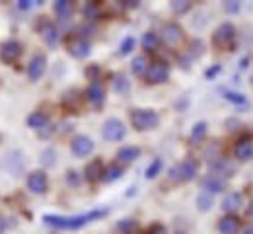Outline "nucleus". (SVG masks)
Masks as SVG:
<instances>
[{"mask_svg":"<svg viewBox=\"0 0 253 234\" xmlns=\"http://www.w3.org/2000/svg\"><path fill=\"white\" fill-rule=\"evenodd\" d=\"M205 135H207V123L201 121V123H197V125L193 127V131H191V140H193V142H201V140L205 139Z\"/></svg>","mask_w":253,"mask_h":234,"instance_id":"nucleus-28","label":"nucleus"},{"mask_svg":"<svg viewBox=\"0 0 253 234\" xmlns=\"http://www.w3.org/2000/svg\"><path fill=\"white\" fill-rule=\"evenodd\" d=\"M66 180H68V184H72V186H78V184H80V176H78V172H68Z\"/></svg>","mask_w":253,"mask_h":234,"instance_id":"nucleus-37","label":"nucleus"},{"mask_svg":"<svg viewBox=\"0 0 253 234\" xmlns=\"http://www.w3.org/2000/svg\"><path fill=\"white\" fill-rule=\"evenodd\" d=\"M248 213H250V217L253 219V201L250 203V207H248Z\"/></svg>","mask_w":253,"mask_h":234,"instance_id":"nucleus-45","label":"nucleus"},{"mask_svg":"<svg viewBox=\"0 0 253 234\" xmlns=\"http://www.w3.org/2000/svg\"><path fill=\"white\" fill-rule=\"evenodd\" d=\"M150 234H166V229H164L162 225H154V227L150 229Z\"/></svg>","mask_w":253,"mask_h":234,"instance_id":"nucleus-41","label":"nucleus"},{"mask_svg":"<svg viewBox=\"0 0 253 234\" xmlns=\"http://www.w3.org/2000/svg\"><path fill=\"white\" fill-rule=\"evenodd\" d=\"M218 70H220V67H214V68H211V70H209V72H207V76H209V78H211V76H214V74H216V72H218Z\"/></svg>","mask_w":253,"mask_h":234,"instance_id":"nucleus-44","label":"nucleus"},{"mask_svg":"<svg viewBox=\"0 0 253 234\" xmlns=\"http://www.w3.org/2000/svg\"><path fill=\"white\" fill-rule=\"evenodd\" d=\"M88 76H94V80H95V74H97V67H92V68H88V72H86Z\"/></svg>","mask_w":253,"mask_h":234,"instance_id":"nucleus-43","label":"nucleus"},{"mask_svg":"<svg viewBox=\"0 0 253 234\" xmlns=\"http://www.w3.org/2000/svg\"><path fill=\"white\" fill-rule=\"evenodd\" d=\"M45 68H47V59H45V55H35L32 61H30V65H28V76H30L32 80H39V78L43 76Z\"/></svg>","mask_w":253,"mask_h":234,"instance_id":"nucleus-11","label":"nucleus"},{"mask_svg":"<svg viewBox=\"0 0 253 234\" xmlns=\"http://www.w3.org/2000/svg\"><path fill=\"white\" fill-rule=\"evenodd\" d=\"M234 154H236V158L242 160V162H246V160L253 158V142L248 139V137H246V139H240V140L236 142Z\"/></svg>","mask_w":253,"mask_h":234,"instance_id":"nucleus-12","label":"nucleus"},{"mask_svg":"<svg viewBox=\"0 0 253 234\" xmlns=\"http://www.w3.org/2000/svg\"><path fill=\"white\" fill-rule=\"evenodd\" d=\"M35 4H37L35 0H20V2H18V8H20V10H30Z\"/></svg>","mask_w":253,"mask_h":234,"instance_id":"nucleus-39","label":"nucleus"},{"mask_svg":"<svg viewBox=\"0 0 253 234\" xmlns=\"http://www.w3.org/2000/svg\"><path fill=\"white\" fill-rule=\"evenodd\" d=\"M171 8L175 14H185L191 8V2L189 0H175V2H171Z\"/></svg>","mask_w":253,"mask_h":234,"instance_id":"nucleus-31","label":"nucleus"},{"mask_svg":"<svg viewBox=\"0 0 253 234\" xmlns=\"http://www.w3.org/2000/svg\"><path fill=\"white\" fill-rule=\"evenodd\" d=\"M70 148H72V152H74L76 156L84 158V156L92 154V150H94V140H92L90 137H86V135H78V137L72 139Z\"/></svg>","mask_w":253,"mask_h":234,"instance_id":"nucleus-6","label":"nucleus"},{"mask_svg":"<svg viewBox=\"0 0 253 234\" xmlns=\"http://www.w3.org/2000/svg\"><path fill=\"white\" fill-rule=\"evenodd\" d=\"M123 176V168L117 166V164H111V166L103 168V180L105 182H115Z\"/></svg>","mask_w":253,"mask_h":234,"instance_id":"nucleus-24","label":"nucleus"},{"mask_svg":"<svg viewBox=\"0 0 253 234\" xmlns=\"http://www.w3.org/2000/svg\"><path fill=\"white\" fill-rule=\"evenodd\" d=\"M177 234H183V233H177Z\"/></svg>","mask_w":253,"mask_h":234,"instance_id":"nucleus-48","label":"nucleus"},{"mask_svg":"<svg viewBox=\"0 0 253 234\" xmlns=\"http://www.w3.org/2000/svg\"><path fill=\"white\" fill-rule=\"evenodd\" d=\"M197 205H199V209H201V211H209V209L212 207V195L203 191V193L197 197Z\"/></svg>","mask_w":253,"mask_h":234,"instance_id":"nucleus-30","label":"nucleus"},{"mask_svg":"<svg viewBox=\"0 0 253 234\" xmlns=\"http://www.w3.org/2000/svg\"><path fill=\"white\" fill-rule=\"evenodd\" d=\"M43 39H45V43H47V45L55 47V45H57V41H59V30H57L55 26L47 24V26L43 28Z\"/></svg>","mask_w":253,"mask_h":234,"instance_id":"nucleus-22","label":"nucleus"},{"mask_svg":"<svg viewBox=\"0 0 253 234\" xmlns=\"http://www.w3.org/2000/svg\"><path fill=\"white\" fill-rule=\"evenodd\" d=\"M119 231H123V233H128V231H132L134 229V223L132 221H123V223H119V227H117Z\"/></svg>","mask_w":253,"mask_h":234,"instance_id":"nucleus-38","label":"nucleus"},{"mask_svg":"<svg viewBox=\"0 0 253 234\" xmlns=\"http://www.w3.org/2000/svg\"><path fill=\"white\" fill-rule=\"evenodd\" d=\"M86 96H88V101H90V103L101 105L103 100H105V90H103V86H101L99 82H94V84H90V88L86 90Z\"/></svg>","mask_w":253,"mask_h":234,"instance_id":"nucleus-16","label":"nucleus"},{"mask_svg":"<svg viewBox=\"0 0 253 234\" xmlns=\"http://www.w3.org/2000/svg\"><path fill=\"white\" fill-rule=\"evenodd\" d=\"M55 14H57L61 20H66V18L72 14V2H68V0H59V2H55Z\"/></svg>","mask_w":253,"mask_h":234,"instance_id":"nucleus-23","label":"nucleus"},{"mask_svg":"<svg viewBox=\"0 0 253 234\" xmlns=\"http://www.w3.org/2000/svg\"><path fill=\"white\" fill-rule=\"evenodd\" d=\"M242 207V195L240 193H228L222 201V209L226 213H236Z\"/></svg>","mask_w":253,"mask_h":234,"instance_id":"nucleus-19","label":"nucleus"},{"mask_svg":"<svg viewBox=\"0 0 253 234\" xmlns=\"http://www.w3.org/2000/svg\"><path fill=\"white\" fill-rule=\"evenodd\" d=\"M68 53L76 59H84L90 55V43L86 39H74L68 43Z\"/></svg>","mask_w":253,"mask_h":234,"instance_id":"nucleus-13","label":"nucleus"},{"mask_svg":"<svg viewBox=\"0 0 253 234\" xmlns=\"http://www.w3.org/2000/svg\"><path fill=\"white\" fill-rule=\"evenodd\" d=\"M226 100L234 101V103H238V105H244V103H246V98H244L242 94H238V92H226Z\"/></svg>","mask_w":253,"mask_h":234,"instance_id":"nucleus-34","label":"nucleus"},{"mask_svg":"<svg viewBox=\"0 0 253 234\" xmlns=\"http://www.w3.org/2000/svg\"><path fill=\"white\" fill-rule=\"evenodd\" d=\"M240 229V219L236 215H226L218 223V231L220 234H236Z\"/></svg>","mask_w":253,"mask_h":234,"instance_id":"nucleus-15","label":"nucleus"},{"mask_svg":"<svg viewBox=\"0 0 253 234\" xmlns=\"http://www.w3.org/2000/svg\"><path fill=\"white\" fill-rule=\"evenodd\" d=\"M2 231H4V223L0 221V234H2Z\"/></svg>","mask_w":253,"mask_h":234,"instance_id":"nucleus-47","label":"nucleus"},{"mask_svg":"<svg viewBox=\"0 0 253 234\" xmlns=\"http://www.w3.org/2000/svg\"><path fill=\"white\" fill-rule=\"evenodd\" d=\"M162 34H164V41H166V43L175 45V43H179V41H181V37H183V30H181L177 24H166V26H164V30H162Z\"/></svg>","mask_w":253,"mask_h":234,"instance_id":"nucleus-14","label":"nucleus"},{"mask_svg":"<svg viewBox=\"0 0 253 234\" xmlns=\"http://www.w3.org/2000/svg\"><path fill=\"white\" fill-rule=\"evenodd\" d=\"M28 187L33 193H45L49 187V180H47L45 172H32L28 176Z\"/></svg>","mask_w":253,"mask_h":234,"instance_id":"nucleus-10","label":"nucleus"},{"mask_svg":"<svg viewBox=\"0 0 253 234\" xmlns=\"http://www.w3.org/2000/svg\"><path fill=\"white\" fill-rule=\"evenodd\" d=\"M160 170H162V160H160V158H156V160H154L150 166L146 168V178H148V180L156 178V176L160 174Z\"/></svg>","mask_w":253,"mask_h":234,"instance_id":"nucleus-32","label":"nucleus"},{"mask_svg":"<svg viewBox=\"0 0 253 234\" xmlns=\"http://www.w3.org/2000/svg\"><path fill=\"white\" fill-rule=\"evenodd\" d=\"M113 90H115L117 94H128L130 82L126 80L125 76H115V78H113Z\"/></svg>","mask_w":253,"mask_h":234,"instance_id":"nucleus-27","label":"nucleus"},{"mask_svg":"<svg viewBox=\"0 0 253 234\" xmlns=\"http://www.w3.org/2000/svg\"><path fill=\"white\" fill-rule=\"evenodd\" d=\"M242 234H253V229H246V231H244Z\"/></svg>","mask_w":253,"mask_h":234,"instance_id":"nucleus-46","label":"nucleus"},{"mask_svg":"<svg viewBox=\"0 0 253 234\" xmlns=\"http://www.w3.org/2000/svg\"><path fill=\"white\" fill-rule=\"evenodd\" d=\"M168 76H169V68H168V65H164L160 61L152 63L150 67L146 68V80L150 84H162V82L168 80Z\"/></svg>","mask_w":253,"mask_h":234,"instance_id":"nucleus-7","label":"nucleus"},{"mask_svg":"<svg viewBox=\"0 0 253 234\" xmlns=\"http://www.w3.org/2000/svg\"><path fill=\"white\" fill-rule=\"evenodd\" d=\"M197 162L193 160V158H185L179 166H175L171 170V174H173V178L175 180H181V182H191V180H195V176H197Z\"/></svg>","mask_w":253,"mask_h":234,"instance_id":"nucleus-5","label":"nucleus"},{"mask_svg":"<svg viewBox=\"0 0 253 234\" xmlns=\"http://www.w3.org/2000/svg\"><path fill=\"white\" fill-rule=\"evenodd\" d=\"M49 123V117L45 115V113H41V111H35L32 113L30 117H28V125L32 127V129H41V127H45Z\"/></svg>","mask_w":253,"mask_h":234,"instance_id":"nucleus-21","label":"nucleus"},{"mask_svg":"<svg viewBox=\"0 0 253 234\" xmlns=\"http://www.w3.org/2000/svg\"><path fill=\"white\" fill-rule=\"evenodd\" d=\"M130 123L136 131H148V129L158 127L160 117L158 113L152 111V109H134L130 113Z\"/></svg>","mask_w":253,"mask_h":234,"instance_id":"nucleus-2","label":"nucleus"},{"mask_svg":"<svg viewBox=\"0 0 253 234\" xmlns=\"http://www.w3.org/2000/svg\"><path fill=\"white\" fill-rule=\"evenodd\" d=\"M107 211L105 209H99V211H90L86 215H76V217H61V215H45L43 221L49 225V227H55V229H61V231H76V229H82L84 225H88L90 221H95L99 217H103Z\"/></svg>","mask_w":253,"mask_h":234,"instance_id":"nucleus-1","label":"nucleus"},{"mask_svg":"<svg viewBox=\"0 0 253 234\" xmlns=\"http://www.w3.org/2000/svg\"><path fill=\"white\" fill-rule=\"evenodd\" d=\"M211 170H212V174L218 176V178L232 176V174H234V166H232L228 160H224V158H218L216 162H212V164H211Z\"/></svg>","mask_w":253,"mask_h":234,"instance_id":"nucleus-18","label":"nucleus"},{"mask_svg":"<svg viewBox=\"0 0 253 234\" xmlns=\"http://www.w3.org/2000/svg\"><path fill=\"white\" fill-rule=\"evenodd\" d=\"M22 55V45L18 41H6L0 45V59L4 63H14Z\"/></svg>","mask_w":253,"mask_h":234,"instance_id":"nucleus-9","label":"nucleus"},{"mask_svg":"<svg viewBox=\"0 0 253 234\" xmlns=\"http://www.w3.org/2000/svg\"><path fill=\"white\" fill-rule=\"evenodd\" d=\"M140 156V148L138 146H123L119 152H117V160L123 162V164H128L132 160H136Z\"/></svg>","mask_w":253,"mask_h":234,"instance_id":"nucleus-17","label":"nucleus"},{"mask_svg":"<svg viewBox=\"0 0 253 234\" xmlns=\"http://www.w3.org/2000/svg\"><path fill=\"white\" fill-rule=\"evenodd\" d=\"M158 45H160L158 34H154V32H148V34H144V37H142V47H144V49H148V51H154V49H158Z\"/></svg>","mask_w":253,"mask_h":234,"instance_id":"nucleus-26","label":"nucleus"},{"mask_svg":"<svg viewBox=\"0 0 253 234\" xmlns=\"http://www.w3.org/2000/svg\"><path fill=\"white\" fill-rule=\"evenodd\" d=\"M101 178H103V164H101V160L90 162V164L86 166V180H88V182H97V180H101Z\"/></svg>","mask_w":253,"mask_h":234,"instance_id":"nucleus-20","label":"nucleus"},{"mask_svg":"<svg viewBox=\"0 0 253 234\" xmlns=\"http://www.w3.org/2000/svg\"><path fill=\"white\" fill-rule=\"evenodd\" d=\"M99 12H101V8H99V4H97V2H88V4L84 6V16H86V18H90V20L99 18Z\"/></svg>","mask_w":253,"mask_h":234,"instance_id":"nucleus-29","label":"nucleus"},{"mask_svg":"<svg viewBox=\"0 0 253 234\" xmlns=\"http://www.w3.org/2000/svg\"><path fill=\"white\" fill-rule=\"evenodd\" d=\"M53 129H55V127H53L51 123H47L45 127H41V129H39V137H43V139L51 137V133H53Z\"/></svg>","mask_w":253,"mask_h":234,"instance_id":"nucleus-36","label":"nucleus"},{"mask_svg":"<svg viewBox=\"0 0 253 234\" xmlns=\"http://www.w3.org/2000/svg\"><path fill=\"white\" fill-rule=\"evenodd\" d=\"M132 49H134V37H125L119 47V55H128Z\"/></svg>","mask_w":253,"mask_h":234,"instance_id":"nucleus-33","label":"nucleus"},{"mask_svg":"<svg viewBox=\"0 0 253 234\" xmlns=\"http://www.w3.org/2000/svg\"><path fill=\"white\" fill-rule=\"evenodd\" d=\"M53 156H55V150H51V148L45 150V152H43V164H45V166H53V164H55Z\"/></svg>","mask_w":253,"mask_h":234,"instance_id":"nucleus-35","label":"nucleus"},{"mask_svg":"<svg viewBox=\"0 0 253 234\" xmlns=\"http://www.w3.org/2000/svg\"><path fill=\"white\" fill-rule=\"evenodd\" d=\"M234 39H236V28H234L230 22L220 24L218 30H216L214 35H212L214 45L220 47V49H230V47L234 45Z\"/></svg>","mask_w":253,"mask_h":234,"instance_id":"nucleus-3","label":"nucleus"},{"mask_svg":"<svg viewBox=\"0 0 253 234\" xmlns=\"http://www.w3.org/2000/svg\"><path fill=\"white\" fill-rule=\"evenodd\" d=\"M238 8H240L238 2H226V4H224V10H226V12H238Z\"/></svg>","mask_w":253,"mask_h":234,"instance_id":"nucleus-40","label":"nucleus"},{"mask_svg":"<svg viewBox=\"0 0 253 234\" xmlns=\"http://www.w3.org/2000/svg\"><path fill=\"white\" fill-rule=\"evenodd\" d=\"M101 133H103V139H107V140H121L123 137H125L126 129L125 125H123V121L121 119H115V117H111V119H107L105 123H103V129H101Z\"/></svg>","mask_w":253,"mask_h":234,"instance_id":"nucleus-4","label":"nucleus"},{"mask_svg":"<svg viewBox=\"0 0 253 234\" xmlns=\"http://www.w3.org/2000/svg\"><path fill=\"white\" fill-rule=\"evenodd\" d=\"M201 187L205 189V193H211V195H212V193H220V191L226 189V180L214 176V174H209V176L203 178Z\"/></svg>","mask_w":253,"mask_h":234,"instance_id":"nucleus-8","label":"nucleus"},{"mask_svg":"<svg viewBox=\"0 0 253 234\" xmlns=\"http://www.w3.org/2000/svg\"><path fill=\"white\" fill-rule=\"evenodd\" d=\"M126 8H136L138 6V0H125Z\"/></svg>","mask_w":253,"mask_h":234,"instance_id":"nucleus-42","label":"nucleus"},{"mask_svg":"<svg viewBox=\"0 0 253 234\" xmlns=\"http://www.w3.org/2000/svg\"><path fill=\"white\" fill-rule=\"evenodd\" d=\"M146 68H148V61H146V57H136L134 61H132V65H130V70H132V74H136V76H142V74H146Z\"/></svg>","mask_w":253,"mask_h":234,"instance_id":"nucleus-25","label":"nucleus"}]
</instances>
